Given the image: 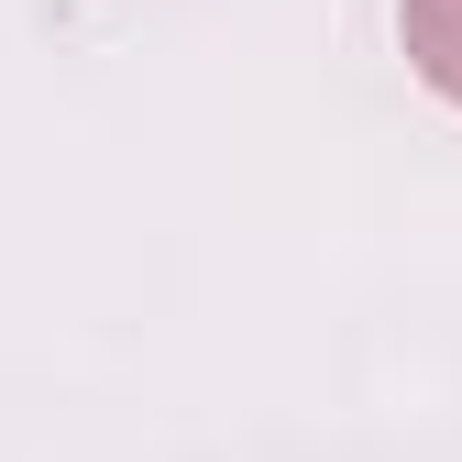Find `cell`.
<instances>
[{
    "label": "cell",
    "instance_id": "6da1fadb",
    "mask_svg": "<svg viewBox=\"0 0 462 462\" xmlns=\"http://www.w3.org/2000/svg\"><path fill=\"white\" fill-rule=\"evenodd\" d=\"M396 33H408V67L462 110V0H396Z\"/></svg>",
    "mask_w": 462,
    "mask_h": 462
}]
</instances>
